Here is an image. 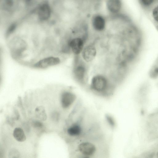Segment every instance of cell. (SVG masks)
<instances>
[{"instance_id": "obj_6", "label": "cell", "mask_w": 158, "mask_h": 158, "mask_svg": "<svg viewBox=\"0 0 158 158\" xmlns=\"http://www.w3.org/2000/svg\"><path fill=\"white\" fill-rule=\"evenodd\" d=\"M91 23L94 30L98 33L103 32L106 26L105 17L100 14H96L93 15L91 19Z\"/></svg>"}, {"instance_id": "obj_4", "label": "cell", "mask_w": 158, "mask_h": 158, "mask_svg": "<svg viewBox=\"0 0 158 158\" xmlns=\"http://www.w3.org/2000/svg\"><path fill=\"white\" fill-rule=\"evenodd\" d=\"M86 35H78L71 39L68 46L72 52L75 56H80L87 43Z\"/></svg>"}, {"instance_id": "obj_13", "label": "cell", "mask_w": 158, "mask_h": 158, "mask_svg": "<svg viewBox=\"0 0 158 158\" xmlns=\"http://www.w3.org/2000/svg\"><path fill=\"white\" fill-rule=\"evenodd\" d=\"M106 121L109 125L112 128H114L115 126V122L113 117L108 114L106 116Z\"/></svg>"}, {"instance_id": "obj_2", "label": "cell", "mask_w": 158, "mask_h": 158, "mask_svg": "<svg viewBox=\"0 0 158 158\" xmlns=\"http://www.w3.org/2000/svg\"><path fill=\"white\" fill-rule=\"evenodd\" d=\"M89 88L96 94L106 96L113 92L114 86L110 77L104 74L98 73L92 77Z\"/></svg>"}, {"instance_id": "obj_17", "label": "cell", "mask_w": 158, "mask_h": 158, "mask_svg": "<svg viewBox=\"0 0 158 158\" xmlns=\"http://www.w3.org/2000/svg\"><path fill=\"white\" fill-rule=\"evenodd\" d=\"M157 28H158V27H157Z\"/></svg>"}, {"instance_id": "obj_15", "label": "cell", "mask_w": 158, "mask_h": 158, "mask_svg": "<svg viewBox=\"0 0 158 158\" xmlns=\"http://www.w3.org/2000/svg\"><path fill=\"white\" fill-rule=\"evenodd\" d=\"M19 153L17 150H12L9 153V156L11 157H18V156H19Z\"/></svg>"}, {"instance_id": "obj_9", "label": "cell", "mask_w": 158, "mask_h": 158, "mask_svg": "<svg viewBox=\"0 0 158 158\" xmlns=\"http://www.w3.org/2000/svg\"><path fill=\"white\" fill-rule=\"evenodd\" d=\"M105 5L108 12L112 15H118L122 9V0H106Z\"/></svg>"}, {"instance_id": "obj_1", "label": "cell", "mask_w": 158, "mask_h": 158, "mask_svg": "<svg viewBox=\"0 0 158 158\" xmlns=\"http://www.w3.org/2000/svg\"><path fill=\"white\" fill-rule=\"evenodd\" d=\"M98 141L84 136L77 139L75 149L77 157L92 158L100 156L102 148Z\"/></svg>"}, {"instance_id": "obj_12", "label": "cell", "mask_w": 158, "mask_h": 158, "mask_svg": "<svg viewBox=\"0 0 158 158\" xmlns=\"http://www.w3.org/2000/svg\"><path fill=\"white\" fill-rule=\"evenodd\" d=\"M36 116L42 121H45L47 119V115L44 108L43 106L37 107L35 109Z\"/></svg>"}, {"instance_id": "obj_16", "label": "cell", "mask_w": 158, "mask_h": 158, "mask_svg": "<svg viewBox=\"0 0 158 158\" xmlns=\"http://www.w3.org/2000/svg\"><path fill=\"white\" fill-rule=\"evenodd\" d=\"M154 0H140L141 3L144 6H148L151 5Z\"/></svg>"}, {"instance_id": "obj_8", "label": "cell", "mask_w": 158, "mask_h": 158, "mask_svg": "<svg viewBox=\"0 0 158 158\" xmlns=\"http://www.w3.org/2000/svg\"><path fill=\"white\" fill-rule=\"evenodd\" d=\"M60 62L57 57L49 56L41 59L33 65L34 67L40 69H44L59 64Z\"/></svg>"}, {"instance_id": "obj_10", "label": "cell", "mask_w": 158, "mask_h": 158, "mask_svg": "<svg viewBox=\"0 0 158 158\" xmlns=\"http://www.w3.org/2000/svg\"><path fill=\"white\" fill-rule=\"evenodd\" d=\"M76 98L75 94L72 92L65 91L63 92L61 98L62 107L64 109L68 108L73 104Z\"/></svg>"}, {"instance_id": "obj_3", "label": "cell", "mask_w": 158, "mask_h": 158, "mask_svg": "<svg viewBox=\"0 0 158 158\" xmlns=\"http://www.w3.org/2000/svg\"><path fill=\"white\" fill-rule=\"evenodd\" d=\"M73 75L75 80L79 84L85 85L87 83V64L82 60L80 55L76 56L73 69Z\"/></svg>"}, {"instance_id": "obj_5", "label": "cell", "mask_w": 158, "mask_h": 158, "mask_svg": "<svg viewBox=\"0 0 158 158\" xmlns=\"http://www.w3.org/2000/svg\"><path fill=\"white\" fill-rule=\"evenodd\" d=\"M98 52L95 41L86 43L80 56L82 60L88 64L92 63L96 57Z\"/></svg>"}, {"instance_id": "obj_11", "label": "cell", "mask_w": 158, "mask_h": 158, "mask_svg": "<svg viewBox=\"0 0 158 158\" xmlns=\"http://www.w3.org/2000/svg\"><path fill=\"white\" fill-rule=\"evenodd\" d=\"M13 135L14 138L18 141L22 142L26 139L25 133L21 128L16 127L14 130Z\"/></svg>"}, {"instance_id": "obj_14", "label": "cell", "mask_w": 158, "mask_h": 158, "mask_svg": "<svg viewBox=\"0 0 158 158\" xmlns=\"http://www.w3.org/2000/svg\"><path fill=\"white\" fill-rule=\"evenodd\" d=\"M153 16L155 20L158 22V6L156 7L153 10Z\"/></svg>"}, {"instance_id": "obj_7", "label": "cell", "mask_w": 158, "mask_h": 158, "mask_svg": "<svg viewBox=\"0 0 158 158\" xmlns=\"http://www.w3.org/2000/svg\"><path fill=\"white\" fill-rule=\"evenodd\" d=\"M84 127L81 121L78 120L73 123L67 129V133L68 135L77 139L83 136Z\"/></svg>"}]
</instances>
